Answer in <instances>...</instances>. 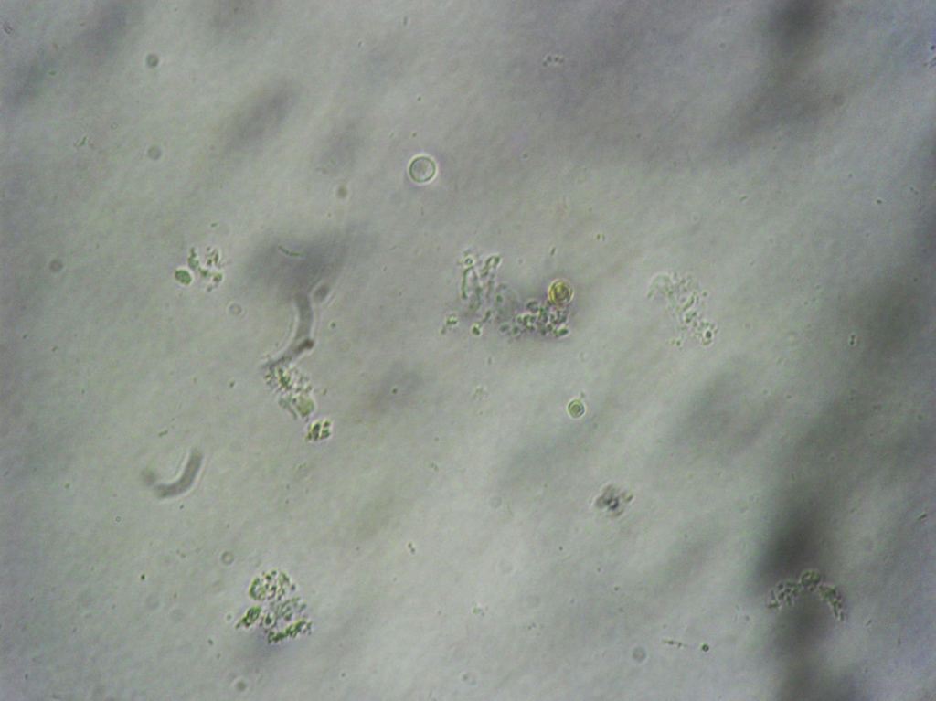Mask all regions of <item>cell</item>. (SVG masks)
I'll use <instances>...</instances> for the list:
<instances>
[{"label": "cell", "instance_id": "obj_1", "mask_svg": "<svg viewBox=\"0 0 936 701\" xmlns=\"http://www.w3.org/2000/svg\"><path fill=\"white\" fill-rule=\"evenodd\" d=\"M824 8L816 2H793L775 16V34L785 48L794 49L808 44L824 23Z\"/></svg>", "mask_w": 936, "mask_h": 701}, {"label": "cell", "instance_id": "obj_3", "mask_svg": "<svg viewBox=\"0 0 936 701\" xmlns=\"http://www.w3.org/2000/svg\"><path fill=\"white\" fill-rule=\"evenodd\" d=\"M436 171L434 162L427 156L414 158L409 168L410 177L418 183H425L431 180Z\"/></svg>", "mask_w": 936, "mask_h": 701}, {"label": "cell", "instance_id": "obj_2", "mask_svg": "<svg viewBox=\"0 0 936 701\" xmlns=\"http://www.w3.org/2000/svg\"><path fill=\"white\" fill-rule=\"evenodd\" d=\"M290 98L287 94L275 92L265 94L252 102L238 117L234 124L235 139L250 141L259 138L276 124L288 109Z\"/></svg>", "mask_w": 936, "mask_h": 701}]
</instances>
